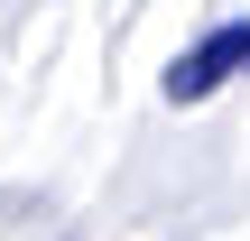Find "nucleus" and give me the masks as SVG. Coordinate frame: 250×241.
<instances>
[{"label": "nucleus", "instance_id": "1", "mask_svg": "<svg viewBox=\"0 0 250 241\" xmlns=\"http://www.w3.org/2000/svg\"><path fill=\"white\" fill-rule=\"evenodd\" d=\"M250 74V19H223V28H204L176 65H167V102H213L223 84H241Z\"/></svg>", "mask_w": 250, "mask_h": 241}]
</instances>
